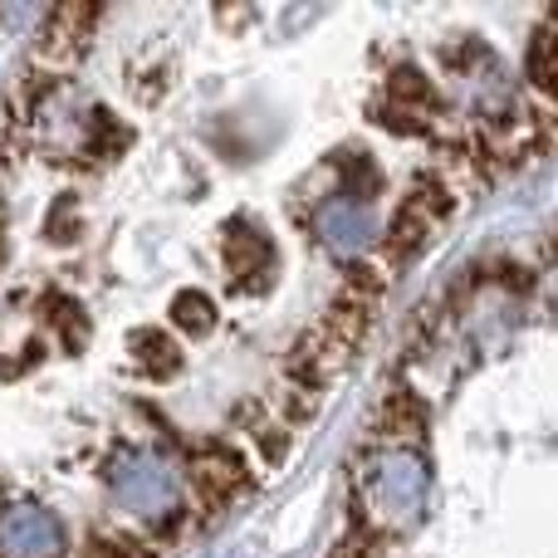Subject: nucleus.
I'll use <instances>...</instances> for the list:
<instances>
[{
	"label": "nucleus",
	"mask_w": 558,
	"mask_h": 558,
	"mask_svg": "<svg viewBox=\"0 0 558 558\" xmlns=\"http://www.w3.org/2000/svg\"><path fill=\"white\" fill-rule=\"evenodd\" d=\"M104 485L113 495L118 510L137 514L153 524H172L182 514V471L167 456L147 451V446H128L104 465Z\"/></svg>",
	"instance_id": "1"
},
{
	"label": "nucleus",
	"mask_w": 558,
	"mask_h": 558,
	"mask_svg": "<svg viewBox=\"0 0 558 558\" xmlns=\"http://www.w3.org/2000/svg\"><path fill=\"white\" fill-rule=\"evenodd\" d=\"M0 558H64V524L39 505L0 510Z\"/></svg>",
	"instance_id": "2"
},
{
	"label": "nucleus",
	"mask_w": 558,
	"mask_h": 558,
	"mask_svg": "<svg viewBox=\"0 0 558 558\" xmlns=\"http://www.w3.org/2000/svg\"><path fill=\"white\" fill-rule=\"evenodd\" d=\"M98 10L94 5H59L45 15V29H39V59L49 64H64V59H78L84 45L94 39Z\"/></svg>",
	"instance_id": "3"
},
{
	"label": "nucleus",
	"mask_w": 558,
	"mask_h": 558,
	"mask_svg": "<svg viewBox=\"0 0 558 558\" xmlns=\"http://www.w3.org/2000/svg\"><path fill=\"white\" fill-rule=\"evenodd\" d=\"M221 251H226V265H231V275H235V284H241V289H251V275L265 279V275L275 270L270 235H265L255 221H245V216H235V221L226 226Z\"/></svg>",
	"instance_id": "4"
},
{
	"label": "nucleus",
	"mask_w": 558,
	"mask_h": 558,
	"mask_svg": "<svg viewBox=\"0 0 558 558\" xmlns=\"http://www.w3.org/2000/svg\"><path fill=\"white\" fill-rule=\"evenodd\" d=\"M318 235H324L333 251H357V245L373 235V216H367V206L357 202V196H338V202H328L324 211H318Z\"/></svg>",
	"instance_id": "5"
},
{
	"label": "nucleus",
	"mask_w": 558,
	"mask_h": 558,
	"mask_svg": "<svg viewBox=\"0 0 558 558\" xmlns=\"http://www.w3.org/2000/svg\"><path fill=\"white\" fill-rule=\"evenodd\" d=\"M128 353H133L137 373L153 377V383H162V377H172L182 367V348H177V338L167 328H133L128 333Z\"/></svg>",
	"instance_id": "6"
},
{
	"label": "nucleus",
	"mask_w": 558,
	"mask_h": 558,
	"mask_svg": "<svg viewBox=\"0 0 558 558\" xmlns=\"http://www.w3.org/2000/svg\"><path fill=\"white\" fill-rule=\"evenodd\" d=\"M39 318L54 328V338L69 348V353H78V348H84L88 314H84V304H78L74 294H64V289H49V294L39 299Z\"/></svg>",
	"instance_id": "7"
},
{
	"label": "nucleus",
	"mask_w": 558,
	"mask_h": 558,
	"mask_svg": "<svg viewBox=\"0 0 558 558\" xmlns=\"http://www.w3.org/2000/svg\"><path fill=\"white\" fill-rule=\"evenodd\" d=\"M84 143L98 162H113V157L133 143V128H128L113 108H88L84 113Z\"/></svg>",
	"instance_id": "8"
},
{
	"label": "nucleus",
	"mask_w": 558,
	"mask_h": 558,
	"mask_svg": "<svg viewBox=\"0 0 558 558\" xmlns=\"http://www.w3.org/2000/svg\"><path fill=\"white\" fill-rule=\"evenodd\" d=\"M172 324L182 333H211L216 328V299L202 294V289H182L172 294Z\"/></svg>",
	"instance_id": "9"
},
{
	"label": "nucleus",
	"mask_w": 558,
	"mask_h": 558,
	"mask_svg": "<svg viewBox=\"0 0 558 558\" xmlns=\"http://www.w3.org/2000/svg\"><path fill=\"white\" fill-rule=\"evenodd\" d=\"M84 235V216H78V196L64 192L45 216V241L49 245H74Z\"/></svg>",
	"instance_id": "10"
},
{
	"label": "nucleus",
	"mask_w": 558,
	"mask_h": 558,
	"mask_svg": "<svg viewBox=\"0 0 558 558\" xmlns=\"http://www.w3.org/2000/svg\"><path fill=\"white\" fill-rule=\"evenodd\" d=\"M84 558H153V544L133 539V534H88Z\"/></svg>",
	"instance_id": "11"
},
{
	"label": "nucleus",
	"mask_w": 558,
	"mask_h": 558,
	"mask_svg": "<svg viewBox=\"0 0 558 558\" xmlns=\"http://www.w3.org/2000/svg\"><path fill=\"white\" fill-rule=\"evenodd\" d=\"M49 357V343L45 338H25V343H20V357H5V363H0V377H25V373H35L39 363H45Z\"/></svg>",
	"instance_id": "12"
}]
</instances>
